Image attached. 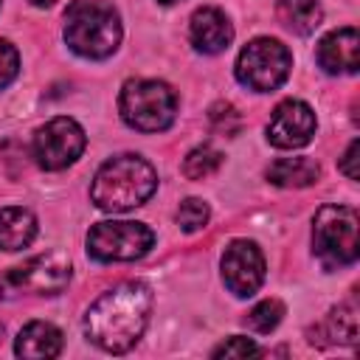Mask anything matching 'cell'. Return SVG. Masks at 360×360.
Here are the masks:
<instances>
[{
	"label": "cell",
	"instance_id": "1",
	"mask_svg": "<svg viewBox=\"0 0 360 360\" xmlns=\"http://www.w3.org/2000/svg\"><path fill=\"white\" fill-rule=\"evenodd\" d=\"M152 292L141 281H127L93 301L84 315V335L104 352H129L146 329Z\"/></svg>",
	"mask_w": 360,
	"mask_h": 360
},
{
	"label": "cell",
	"instance_id": "2",
	"mask_svg": "<svg viewBox=\"0 0 360 360\" xmlns=\"http://www.w3.org/2000/svg\"><path fill=\"white\" fill-rule=\"evenodd\" d=\"M158 188V174L152 163H146L141 155H118L107 160L96 177L90 197L101 211H129L135 205H143Z\"/></svg>",
	"mask_w": 360,
	"mask_h": 360
},
{
	"label": "cell",
	"instance_id": "3",
	"mask_svg": "<svg viewBox=\"0 0 360 360\" xmlns=\"http://www.w3.org/2000/svg\"><path fill=\"white\" fill-rule=\"evenodd\" d=\"M65 42L84 59H104L121 42L118 11L98 0H76L65 11Z\"/></svg>",
	"mask_w": 360,
	"mask_h": 360
},
{
	"label": "cell",
	"instance_id": "4",
	"mask_svg": "<svg viewBox=\"0 0 360 360\" xmlns=\"http://www.w3.org/2000/svg\"><path fill=\"white\" fill-rule=\"evenodd\" d=\"M121 118L141 132H160L174 121L177 96L166 82L158 79H129L118 98Z\"/></svg>",
	"mask_w": 360,
	"mask_h": 360
},
{
	"label": "cell",
	"instance_id": "5",
	"mask_svg": "<svg viewBox=\"0 0 360 360\" xmlns=\"http://www.w3.org/2000/svg\"><path fill=\"white\" fill-rule=\"evenodd\" d=\"M70 281V259L62 250L39 253L17 267H11L0 278V298H22V295H56Z\"/></svg>",
	"mask_w": 360,
	"mask_h": 360
},
{
	"label": "cell",
	"instance_id": "6",
	"mask_svg": "<svg viewBox=\"0 0 360 360\" xmlns=\"http://www.w3.org/2000/svg\"><path fill=\"white\" fill-rule=\"evenodd\" d=\"M312 245L326 267H343L357 259V211L349 205H323L315 214Z\"/></svg>",
	"mask_w": 360,
	"mask_h": 360
},
{
	"label": "cell",
	"instance_id": "7",
	"mask_svg": "<svg viewBox=\"0 0 360 360\" xmlns=\"http://www.w3.org/2000/svg\"><path fill=\"white\" fill-rule=\"evenodd\" d=\"M290 68H292V56L287 45L270 37H259L242 48L236 59V79L256 93H270L287 82Z\"/></svg>",
	"mask_w": 360,
	"mask_h": 360
},
{
	"label": "cell",
	"instance_id": "8",
	"mask_svg": "<svg viewBox=\"0 0 360 360\" xmlns=\"http://www.w3.org/2000/svg\"><path fill=\"white\" fill-rule=\"evenodd\" d=\"M155 233L143 222H98L87 233V253L98 262H132L149 253Z\"/></svg>",
	"mask_w": 360,
	"mask_h": 360
},
{
	"label": "cell",
	"instance_id": "9",
	"mask_svg": "<svg viewBox=\"0 0 360 360\" xmlns=\"http://www.w3.org/2000/svg\"><path fill=\"white\" fill-rule=\"evenodd\" d=\"M84 152V129L73 118H53L34 135V158L42 169L59 172Z\"/></svg>",
	"mask_w": 360,
	"mask_h": 360
},
{
	"label": "cell",
	"instance_id": "10",
	"mask_svg": "<svg viewBox=\"0 0 360 360\" xmlns=\"http://www.w3.org/2000/svg\"><path fill=\"white\" fill-rule=\"evenodd\" d=\"M222 278L233 295L239 298L253 295L264 281L262 250L248 239H233L222 253Z\"/></svg>",
	"mask_w": 360,
	"mask_h": 360
},
{
	"label": "cell",
	"instance_id": "11",
	"mask_svg": "<svg viewBox=\"0 0 360 360\" xmlns=\"http://www.w3.org/2000/svg\"><path fill=\"white\" fill-rule=\"evenodd\" d=\"M315 135V112L309 104L298 101V98H287L281 101L267 124V138L273 146L278 149H298L304 143H309Z\"/></svg>",
	"mask_w": 360,
	"mask_h": 360
},
{
	"label": "cell",
	"instance_id": "12",
	"mask_svg": "<svg viewBox=\"0 0 360 360\" xmlns=\"http://www.w3.org/2000/svg\"><path fill=\"white\" fill-rule=\"evenodd\" d=\"M357 51H360V37H357V28L346 25V28H338L332 34H326L318 45V65L326 70V73H354L360 59H357Z\"/></svg>",
	"mask_w": 360,
	"mask_h": 360
},
{
	"label": "cell",
	"instance_id": "13",
	"mask_svg": "<svg viewBox=\"0 0 360 360\" xmlns=\"http://www.w3.org/2000/svg\"><path fill=\"white\" fill-rule=\"evenodd\" d=\"M191 45L202 53H219L231 45L233 28L219 8H200L191 17Z\"/></svg>",
	"mask_w": 360,
	"mask_h": 360
},
{
	"label": "cell",
	"instance_id": "14",
	"mask_svg": "<svg viewBox=\"0 0 360 360\" xmlns=\"http://www.w3.org/2000/svg\"><path fill=\"white\" fill-rule=\"evenodd\" d=\"M309 343L326 346V343H357V307L340 304L335 307L315 329H309Z\"/></svg>",
	"mask_w": 360,
	"mask_h": 360
},
{
	"label": "cell",
	"instance_id": "15",
	"mask_svg": "<svg viewBox=\"0 0 360 360\" xmlns=\"http://www.w3.org/2000/svg\"><path fill=\"white\" fill-rule=\"evenodd\" d=\"M14 352L20 357H56L62 352V332L53 323L45 321H31L28 326H22V332L17 335Z\"/></svg>",
	"mask_w": 360,
	"mask_h": 360
},
{
	"label": "cell",
	"instance_id": "16",
	"mask_svg": "<svg viewBox=\"0 0 360 360\" xmlns=\"http://www.w3.org/2000/svg\"><path fill=\"white\" fill-rule=\"evenodd\" d=\"M37 236V219L22 205L0 208V250H20Z\"/></svg>",
	"mask_w": 360,
	"mask_h": 360
},
{
	"label": "cell",
	"instance_id": "17",
	"mask_svg": "<svg viewBox=\"0 0 360 360\" xmlns=\"http://www.w3.org/2000/svg\"><path fill=\"white\" fill-rule=\"evenodd\" d=\"M321 177V166L312 158H281L270 163L267 180L281 188H304Z\"/></svg>",
	"mask_w": 360,
	"mask_h": 360
},
{
	"label": "cell",
	"instance_id": "18",
	"mask_svg": "<svg viewBox=\"0 0 360 360\" xmlns=\"http://www.w3.org/2000/svg\"><path fill=\"white\" fill-rule=\"evenodd\" d=\"M321 3L318 0H278V20L292 31V34H312L321 25Z\"/></svg>",
	"mask_w": 360,
	"mask_h": 360
},
{
	"label": "cell",
	"instance_id": "19",
	"mask_svg": "<svg viewBox=\"0 0 360 360\" xmlns=\"http://www.w3.org/2000/svg\"><path fill=\"white\" fill-rule=\"evenodd\" d=\"M222 166V155L214 146H197L183 160V174L188 180H205Z\"/></svg>",
	"mask_w": 360,
	"mask_h": 360
},
{
	"label": "cell",
	"instance_id": "20",
	"mask_svg": "<svg viewBox=\"0 0 360 360\" xmlns=\"http://www.w3.org/2000/svg\"><path fill=\"white\" fill-rule=\"evenodd\" d=\"M281 318H284V304H281L278 298H267V301L256 304V307L248 312L245 323H248L253 332L267 335V332H273V329L281 323Z\"/></svg>",
	"mask_w": 360,
	"mask_h": 360
},
{
	"label": "cell",
	"instance_id": "21",
	"mask_svg": "<svg viewBox=\"0 0 360 360\" xmlns=\"http://www.w3.org/2000/svg\"><path fill=\"white\" fill-rule=\"evenodd\" d=\"M208 121H211V129L219 132V135H236L242 129V115L228 101H217L208 110Z\"/></svg>",
	"mask_w": 360,
	"mask_h": 360
},
{
	"label": "cell",
	"instance_id": "22",
	"mask_svg": "<svg viewBox=\"0 0 360 360\" xmlns=\"http://www.w3.org/2000/svg\"><path fill=\"white\" fill-rule=\"evenodd\" d=\"M208 205L202 202V200H197V197H188L183 205H180V211H177V225H180V231H186V233H194V231H200V228H205V222H208Z\"/></svg>",
	"mask_w": 360,
	"mask_h": 360
},
{
	"label": "cell",
	"instance_id": "23",
	"mask_svg": "<svg viewBox=\"0 0 360 360\" xmlns=\"http://www.w3.org/2000/svg\"><path fill=\"white\" fill-rule=\"evenodd\" d=\"M211 354L214 357H248V354H259V346L253 340L236 335V338H228L225 343H219Z\"/></svg>",
	"mask_w": 360,
	"mask_h": 360
},
{
	"label": "cell",
	"instance_id": "24",
	"mask_svg": "<svg viewBox=\"0 0 360 360\" xmlns=\"http://www.w3.org/2000/svg\"><path fill=\"white\" fill-rule=\"evenodd\" d=\"M20 70V56H17V48L6 39H0V90L17 76Z\"/></svg>",
	"mask_w": 360,
	"mask_h": 360
},
{
	"label": "cell",
	"instance_id": "25",
	"mask_svg": "<svg viewBox=\"0 0 360 360\" xmlns=\"http://www.w3.org/2000/svg\"><path fill=\"white\" fill-rule=\"evenodd\" d=\"M357 152H360V141H352L349 143V149H346V155H343V160H340V172L349 177V180H357Z\"/></svg>",
	"mask_w": 360,
	"mask_h": 360
},
{
	"label": "cell",
	"instance_id": "26",
	"mask_svg": "<svg viewBox=\"0 0 360 360\" xmlns=\"http://www.w3.org/2000/svg\"><path fill=\"white\" fill-rule=\"evenodd\" d=\"M56 0H31V6H37V8H51Z\"/></svg>",
	"mask_w": 360,
	"mask_h": 360
},
{
	"label": "cell",
	"instance_id": "27",
	"mask_svg": "<svg viewBox=\"0 0 360 360\" xmlns=\"http://www.w3.org/2000/svg\"><path fill=\"white\" fill-rule=\"evenodd\" d=\"M158 3H166L169 6V3H177V0H158Z\"/></svg>",
	"mask_w": 360,
	"mask_h": 360
}]
</instances>
